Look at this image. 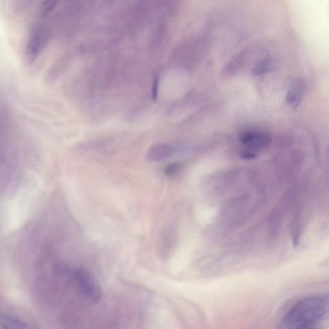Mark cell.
<instances>
[{
  "label": "cell",
  "instance_id": "3",
  "mask_svg": "<svg viewBox=\"0 0 329 329\" xmlns=\"http://www.w3.org/2000/svg\"><path fill=\"white\" fill-rule=\"evenodd\" d=\"M239 139L244 146L257 153L268 148L273 142V138L270 133L264 131L244 133L240 135Z\"/></svg>",
  "mask_w": 329,
  "mask_h": 329
},
{
  "label": "cell",
  "instance_id": "9",
  "mask_svg": "<svg viewBox=\"0 0 329 329\" xmlns=\"http://www.w3.org/2000/svg\"><path fill=\"white\" fill-rule=\"evenodd\" d=\"M257 153L252 149H247L241 153V158L245 160H252L257 157Z\"/></svg>",
  "mask_w": 329,
  "mask_h": 329
},
{
  "label": "cell",
  "instance_id": "6",
  "mask_svg": "<svg viewBox=\"0 0 329 329\" xmlns=\"http://www.w3.org/2000/svg\"><path fill=\"white\" fill-rule=\"evenodd\" d=\"M1 327L8 329H24L30 328L31 326L25 323L22 319L10 316L7 314H2L0 319Z\"/></svg>",
  "mask_w": 329,
  "mask_h": 329
},
{
  "label": "cell",
  "instance_id": "5",
  "mask_svg": "<svg viewBox=\"0 0 329 329\" xmlns=\"http://www.w3.org/2000/svg\"><path fill=\"white\" fill-rule=\"evenodd\" d=\"M43 45V38L40 32H36L31 37L27 46V54L30 59H34L40 54Z\"/></svg>",
  "mask_w": 329,
  "mask_h": 329
},
{
  "label": "cell",
  "instance_id": "10",
  "mask_svg": "<svg viewBox=\"0 0 329 329\" xmlns=\"http://www.w3.org/2000/svg\"><path fill=\"white\" fill-rule=\"evenodd\" d=\"M158 79H156L153 82V87H152V97L155 101L158 98Z\"/></svg>",
  "mask_w": 329,
  "mask_h": 329
},
{
  "label": "cell",
  "instance_id": "8",
  "mask_svg": "<svg viewBox=\"0 0 329 329\" xmlns=\"http://www.w3.org/2000/svg\"><path fill=\"white\" fill-rule=\"evenodd\" d=\"M180 168L181 166L179 163H173V164L169 165V166L165 168V174L169 176H174V175L178 173V172L180 170Z\"/></svg>",
  "mask_w": 329,
  "mask_h": 329
},
{
  "label": "cell",
  "instance_id": "7",
  "mask_svg": "<svg viewBox=\"0 0 329 329\" xmlns=\"http://www.w3.org/2000/svg\"><path fill=\"white\" fill-rule=\"evenodd\" d=\"M57 0H45L41 6V11L43 15L49 14L56 6Z\"/></svg>",
  "mask_w": 329,
  "mask_h": 329
},
{
  "label": "cell",
  "instance_id": "2",
  "mask_svg": "<svg viewBox=\"0 0 329 329\" xmlns=\"http://www.w3.org/2000/svg\"><path fill=\"white\" fill-rule=\"evenodd\" d=\"M68 273L76 287L85 298L92 303L99 301L102 297V291L98 283L91 273L82 268L74 269Z\"/></svg>",
  "mask_w": 329,
  "mask_h": 329
},
{
  "label": "cell",
  "instance_id": "4",
  "mask_svg": "<svg viewBox=\"0 0 329 329\" xmlns=\"http://www.w3.org/2000/svg\"><path fill=\"white\" fill-rule=\"evenodd\" d=\"M174 149L166 144H157L152 146L147 154V158L153 162L160 161L169 157L173 153Z\"/></svg>",
  "mask_w": 329,
  "mask_h": 329
},
{
  "label": "cell",
  "instance_id": "1",
  "mask_svg": "<svg viewBox=\"0 0 329 329\" xmlns=\"http://www.w3.org/2000/svg\"><path fill=\"white\" fill-rule=\"evenodd\" d=\"M329 314V294L309 296L298 301L283 319V327H314Z\"/></svg>",
  "mask_w": 329,
  "mask_h": 329
}]
</instances>
